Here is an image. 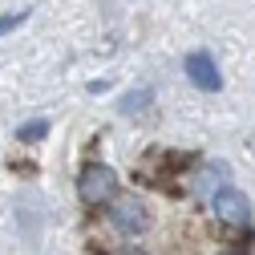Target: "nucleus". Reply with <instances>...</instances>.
<instances>
[{
	"label": "nucleus",
	"mask_w": 255,
	"mask_h": 255,
	"mask_svg": "<svg viewBox=\"0 0 255 255\" xmlns=\"http://www.w3.org/2000/svg\"><path fill=\"white\" fill-rule=\"evenodd\" d=\"M150 102V93H130V98L122 102V110H138V106H146Z\"/></svg>",
	"instance_id": "nucleus-8"
},
{
	"label": "nucleus",
	"mask_w": 255,
	"mask_h": 255,
	"mask_svg": "<svg viewBox=\"0 0 255 255\" xmlns=\"http://www.w3.org/2000/svg\"><path fill=\"white\" fill-rule=\"evenodd\" d=\"M45 134H49V122H28V126H20V130H16L20 142H37V138H45Z\"/></svg>",
	"instance_id": "nucleus-6"
},
{
	"label": "nucleus",
	"mask_w": 255,
	"mask_h": 255,
	"mask_svg": "<svg viewBox=\"0 0 255 255\" xmlns=\"http://www.w3.org/2000/svg\"><path fill=\"white\" fill-rule=\"evenodd\" d=\"M130 255H134V251H130Z\"/></svg>",
	"instance_id": "nucleus-9"
},
{
	"label": "nucleus",
	"mask_w": 255,
	"mask_h": 255,
	"mask_svg": "<svg viewBox=\"0 0 255 255\" xmlns=\"http://www.w3.org/2000/svg\"><path fill=\"white\" fill-rule=\"evenodd\" d=\"M186 77H190V85H199L207 93H219L223 89V73H219V65H215L211 53H190L186 57Z\"/></svg>",
	"instance_id": "nucleus-4"
},
{
	"label": "nucleus",
	"mask_w": 255,
	"mask_h": 255,
	"mask_svg": "<svg viewBox=\"0 0 255 255\" xmlns=\"http://www.w3.org/2000/svg\"><path fill=\"white\" fill-rule=\"evenodd\" d=\"M215 215L227 223V227H247V223H251V203H247L243 190L223 186L219 195H215Z\"/></svg>",
	"instance_id": "nucleus-2"
},
{
	"label": "nucleus",
	"mask_w": 255,
	"mask_h": 255,
	"mask_svg": "<svg viewBox=\"0 0 255 255\" xmlns=\"http://www.w3.org/2000/svg\"><path fill=\"white\" fill-rule=\"evenodd\" d=\"M223 182H227V166H223V162H207L195 174V190H199L203 199H215L219 190H223Z\"/></svg>",
	"instance_id": "nucleus-5"
},
{
	"label": "nucleus",
	"mask_w": 255,
	"mask_h": 255,
	"mask_svg": "<svg viewBox=\"0 0 255 255\" xmlns=\"http://www.w3.org/2000/svg\"><path fill=\"white\" fill-rule=\"evenodd\" d=\"M114 186H118V174H114L110 166H102V162H89V166L77 174V195H81V203H89V207L114 199Z\"/></svg>",
	"instance_id": "nucleus-1"
},
{
	"label": "nucleus",
	"mask_w": 255,
	"mask_h": 255,
	"mask_svg": "<svg viewBox=\"0 0 255 255\" xmlns=\"http://www.w3.org/2000/svg\"><path fill=\"white\" fill-rule=\"evenodd\" d=\"M114 227L122 231V235H142L146 227H150V215H146V207L138 203V199H114Z\"/></svg>",
	"instance_id": "nucleus-3"
},
{
	"label": "nucleus",
	"mask_w": 255,
	"mask_h": 255,
	"mask_svg": "<svg viewBox=\"0 0 255 255\" xmlns=\"http://www.w3.org/2000/svg\"><path fill=\"white\" fill-rule=\"evenodd\" d=\"M24 16H28V12H12V16H0V37H4V33H12V28H16V24L24 20Z\"/></svg>",
	"instance_id": "nucleus-7"
}]
</instances>
